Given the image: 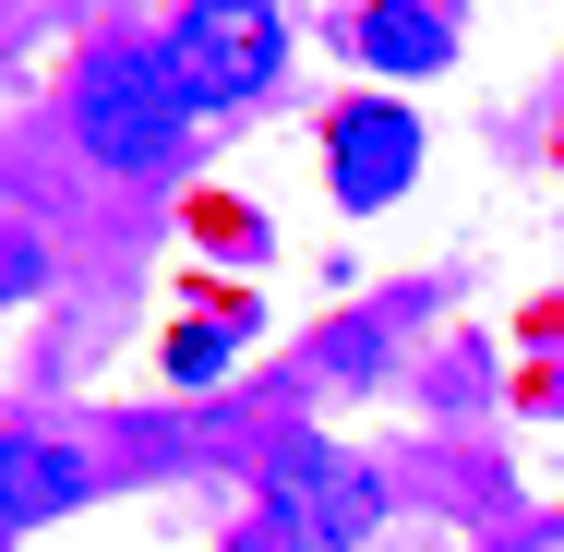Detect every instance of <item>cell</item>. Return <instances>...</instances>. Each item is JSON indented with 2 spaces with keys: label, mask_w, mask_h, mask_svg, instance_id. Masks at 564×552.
Listing matches in <instances>:
<instances>
[{
  "label": "cell",
  "mask_w": 564,
  "mask_h": 552,
  "mask_svg": "<svg viewBox=\"0 0 564 552\" xmlns=\"http://www.w3.org/2000/svg\"><path fill=\"white\" fill-rule=\"evenodd\" d=\"M0 541H12V505H0Z\"/></svg>",
  "instance_id": "cell-10"
},
{
  "label": "cell",
  "mask_w": 564,
  "mask_h": 552,
  "mask_svg": "<svg viewBox=\"0 0 564 552\" xmlns=\"http://www.w3.org/2000/svg\"><path fill=\"white\" fill-rule=\"evenodd\" d=\"M264 517H276V541H289V552H360V541H372V517H384V493L348 468L337 444L289 433L276 456H264Z\"/></svg>",
  "instance_id": "cell-3"
},
{
  "label": "cell",
  "mask_w": 564,
  "mask_h": 552,
  "mask_svg": "<svg viewBox=\"0 0 564 552\" xmlns=\"http://www.w3.org/2000/svg\"><path fill=\"white\" fill-rule=\"evenodd\" d=\"M360 61H372V73H445L456 61V12L445 0H372V12H360Z\"/></svg>",
  "instance_id": "cell-5"
},
{
  "label": "cell",
  "mask_w": 564,
  "mask_h": 552,
  "mask_svg": "<svg viewBox=\"0 0 564 552\" xmlns=\"http://www.w3.org/2000/svg\"><path fill=\"white\" fill-rule=\"evenodd\" d=\"M276 61H289L276 0H181V24H169V85H181V109H240V97H264Z\"/></svg>",
  "instance_id": "cell-2"
},
{
  "label": "cell",
  "mask_w": 564,
  "mask_h": 552,
  "mask_svg": "<svg viewBox=\"0 0 564 552\" xmlns=\"http://www.w3.org/2000/svg\"><path fill=\"white\" fill-rule=\"evenodd\" d=\"M0 505H12V529H24V517H61V505H85V456H73V444L12 433V444H0Z\"/></svg>",
  "instance_id": "cell-6"
},
{
  "label": "cell",
  "mask_w": 564,
  "mask_h": 552,
  "mask_svg": "<svg viewBox=\"0 0 564 552\" xmlns=\"http://www.w3.org/2000/svg\"><path fill=\"white\" fill-rule=\"evenodd\" d=\"M228 348H240V325H181L169 336V385H217Z\"/></svg>",
  "instance_id": "cell-7"
},
{
  "label": "cell",
  "mask_w": 564,
  "mask_h": 552,
  "mask_svg": "<svg viewBox=\"0 0 564 552\" xmlns=\"http://www.w3.org/2000/svg\"><path fill=\"white\" fill-rule=\"evenodd\" d=\"M24 289H48V240L36 228H0V301H24Z\"/></svg>",
  "instance_id": "cell-8"
},
{
  "label": "cell",
  "mask_w": 564,
  "mask_h": 552,
  "mask_svg": "<svg viewBox=\"0 0 564 552\" xmlns=\"http://www.w3.org/2000/svg\"><path fill=\"white\" fill-rule=\"evenodd\" d=\"M384 360V325H337L325 336V372H372Z\"/></svg>",
  "instance_id": "cell-9"
},
{
  "label": "cell",
  "mask_w": 564,
  "mask_h": 552,
  "mask_svg": "<svg viewBox=\"0 0 564 552\" xmlns=\"http://www.w3.org/2000/svg\"><path fill=\"white\" fill-rule=\"evenodd\" d=\"M325 169H337V205H397L409 193V169H421V120L397 109V97H360L337 109V144H325Z\"/></svg>",
  "instance_id": "cell-4"
},
{
  "label": "cell",
  "mask_w": 564,
  "mask_h": 552,
  "mask_svg": "<svg viewBox=\"0 0 564 552\" xmlns=\"http://www.w3.org/2000/svg\"><path fill=\"white\" fill-rule=\"evenodd\" d=\"M73 132H85V156L120 169V181L181 169L193 109H181V85H169V48H97V61L73 73Z\"/></svg>",
  "instance_id": "cell-1"
}]
</instances>
